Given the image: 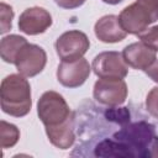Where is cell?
Listing matches in <instances>:
<instances>
[{
    "label": "cell",
    "mask_w": 158,
    "mask_h": 158,
    "mask_svg": "<svg viewBox=\"0 0 158 158\" xmlns=\"http://www.w3.org/2000/svg\"><path fill=\"white\" fill-rule=\"evenodd\" d=\"M20 138V131L19 128L12 125L9 123L4 120H1L0 122V146L1 148H10L14 147L17 141Z\"/></svg>",
    "instance_id": "9a60e30c"
},
{
    "label": "cell",
    "mask_w": 158,
    "mask_h": 158,
    "mask_svg": "<svg viewBox=\"0 0 158 158\" xmlns=\"http://www.w3.org/2000/svg\"><path fill=\"white\" fill-rule=\"evenodd\" d=\"M91 68L99 78L123 79L128 73V65L123 60L122 53L114 51L98 54L93 60Z\"/></svg>",
    "instance_id": "ba28073f"
},
{
    "label": "cell",
    "mask_w": 158,
    "mask_h": 158,
    "mask_svg": "<svg viewBox=\"0 0 158 158\" xmlns=\"http://www.w3.org/2000/svg\"><path fill=\"white\" fill-rule=\"evenodd\" d=\"M47 63V54L44 49L37 44L26 43L19 52L15 65L19 73L23 77H35L40 74Z\"/></svg>",
    "instance_id": "52a82bcc"
},
{
    "label": "cell",
    "mask_w": 158,
    "mask_h": 158,
    "mask_svg": "<svg viewBox=\"0 0 158 158\" xmlns=\"http://www.w3.org/2000/svg\"><path fill=\"white\" fill-rule=\"evenodd\" d=\"M146 109L153 117L158 118V86L151 89L146 98Z\"/></svg>",
    "instance_id": "ac0fdd59"
},
{
    "label": "cell",
    "mask_w": 158,
    "mask_h": 158,
    "mask_svg": "<svg viewBox=\"0 0 158 158\" xmlns=\"http://www.w3.org/2000/svg\"><path fill=\"white\" fill-rule=\"evenodd\" d=\"M95 36L104 43H116L122 41L127 32L121 27L118 16L106 15L99 19L94 26Z\"/></svg>",
    "instance_id": "7c38bea8"
},
{
    "label": "cell",
    "mask_w": 158,
    "mask_h": 158,
    "mask_svg": "<svg viewBox=\"0 0 158 158\" xmlns=\"http://www.w3.org/2000/svg\"><path fill=\"white\" fill-rule=\"evenodd\" d=\"M122 57L128 67L139 70H146L157 59L156 51L143 42H135L126 46L122 51Z\"/></svg>",
    "instance_id": "8fae6325"
},
{
    "label": "cell",
    "mask_w": 158,
    "mask_h": 158,
    "mask_svg": "<svg viewBox=\"0 0 158 158\" xmlns=\"http://www.w3.org/2000/svg\"><path fill=\"white\" fill-rule=\"evenodd\" d=\"M46 133L49 142L59 148L68 149L75 142V127H74V115L65 122L57 126H46Z\"/></svg>",
    "instance_id": "4fadbf2b"
},
{
    "label": "cell",
    "mask_w": 158,
    "mask_h": 158,
    "mask_svg": "<svg viewBox=\"0 0 158 158\" xmlns=\"http://www.w3.org/2000/svg\"><path fill=\"white\" fill-rule=\"evenodd\" d=\"M158 20V0H136L118 15L121 27L132 35H139Z\"/></svg>",
    "instance_id": "3957f363"
},
{
    "label": "cell",
    "mask_w": 158,
    "mask_h": 158,
    "mask_svg": "<svg viewBox=\"0 0 158 158\" xmlns=\"http://www.w3.org/2000/svg\"><path fill=\"white\" fill-rule=\"evenodd\" d=\"M144 73L156 83H158V59H156L146 70Z\"/></svg>",
    "instance_id": "ffe728a7"
},
{
    "label": "cell",
    "mask_w": 158,
    "mask_h": 158,
    "mask_svg": "<svg viewBox=\"0 0 158 158\" xmlns=\"http://www.w3.org/2000/svg\"><path fill=\"white\" fill-rule=\"evenodd\" d=\"M54 2L62 9L70 10V9H77L81 6L85 2V0H54Z\"/></svg>",
    "instance_id": "d6986e66"
},
{
    "label": "cell",
    "mask_w": 158,
    "mask_h": 158,
    "mask_svg": "<svg viewBox=\"0 0 158 158\" xmlns=\"http://www.w3.org/2000/svg\"><path fill=\"white\" fill-rule=\"evenodd\" d=\"M0 16H1V33H6L7 31L11 30L12 26V17H14V11L12 7L9 6L5 2L0 4Z\"/></svg>",
    "instance_id": "2e32d148"
},
{
    "label": "cell",
    "mask_w": 158,
    "mask_h": 158,
    "mask_svg": "<svg viewBox=\"0 0 158 158\" xmlns=\"http://www.w3.org/2000/svg\"><path fill=\"white\" fill-rule=\"evenodd\" d=\"M27 43L26 38L19 35H10L1 40L0 43V53L1 58L6 63H15L19 52Z\"/></svg>",
    "instance_id": "5bb4252c"
},
{
    "label": "cell",
    "mask_w": 158,
    "mask_h": 158,
    "mask_svg": "<svg viewBox=\"0 0 158 158\" xmlns=\"http://www.w3.org/2000/svg\"><path fill=\"white\" fill-rule=\"evenodd\" d=\"M37 114L44 127L60 125L74 115L64 98L52 90L43 93L40 98L37 102Z\"/></svg>",
    "instance_id": "277c9868"
},
{
    "label": "cell",
    "mask_w": 158,
    "mask_h": 158,
    "mask_svg": "<svg viewBox=\"0 0 158 158\" xmlns=\"http://www.w3.org/2000/svg\"><path fill=\"white\" fill-rule=\"evenodd\" d=\"M94 99L105 106H118L126 101L127 85L123 79L117 78H100L93 91Z\"/></svg>",
    "instance_id": "8992f818"
},
{
    "label": "cell",
    "mask_w": 158,
    "mask_h": 158,
    "mask_svg": "<svg viewBox=\"0 0 158 158\" xmlns=\"http://www.w3.org/2000/svg\"><path fill=\"white\" fill-rule=\"evenodd\" d=\"M89 62L84 58H79L72 62H63L58 65L57 79L65 88H78L85 83L90 75Z\"/></svg>",
    "instance_id": "9c48e42d"
},
{
    "label": "cell",
    "mask_w": 158,
    "mask_h": 158,
    "mask_svg": "<svg viewBox=\"0 0 158 158\" xmlns=\"http://www.w3.org/2000/svg\"><path fill=\"white\" fill-rule=\"evenodd\" d=\"M141 107L98 106L86 100L74 112L75 139L72 157H158V135Z\"/></svg>",
    "instance_id": "6da1fadb"
},
{
    "label": "cell",
    "mask_w": 158,
    "mask_h": 158,
    "mask_svg": "<svg viewBox=\"0 0 158 158\" xmlns=\"http://www.w3.org/2000/svg\"><path fill=\"white\" fill-rule=\"evenodd\" d=\"M89 47L90 42L88 36L78 30L67 31L56 41L57 54L63 62H72L83 58Z\"/></svg>",
    "instance_id": "5b68a950"
},
{
    "label": "cell",
    "mask_w": 158,
    "mask_h": 158,
    "mask_svg": "<svg viewBox=\"0 0 158 158\" xmlns=\"http://www.w3.org/2000/svg\"><path fill=\"white\" fill-rule=\"evenodd\" d=\"M1 109L14 117L26 116L32 106L31 86L20 74H10L2 79L0 86Z\"/></svg>",
    "instance_id": "7a4b0ae2"
},
{
    "label": "cell",
    "mask_w": 158,
    "mask_h": 158,
    "mask_svg": "<svg viewBox=\"0 0 158 158\" xmlns=\"http://www.w3.org/2000/svg\"><path fill=\"white\" fill-rule=\"evenodd\" d=\"M137 36L141 40V42H143L152 49L158 51V26H153Z\"/></svg>",
    "instance_id": "e0dca14e"
},
{
    "label": "cell",
    "mask_w": 158,
    "mask_h": 158,
    "mask_svg": "<svg viewBox=\"0 0 158 158\" xmlns=\"http://www.w3.org/2000/svg\"><path fill=\"white\" fill-rule=\"evenodd\" d=\"M102 1L106 2V4H110V5H116V4L121 2L122 0H102Z\"/></svg>",
    "instance_id": "44dd1931"
},
{
    "label": "cell",
    "mask_w": 158,
    "mask_h": 158,
    "mask_svg": "<svg viewBox=\"0 0 158 158\" xmlns=\"http://www.w3.org/2000/svg\"><path fill=\"white\" fill-rule=\"evenodd\" d=\"M52 25L51 14L43 7H28L26 9L19 19V28L26 35H40L43 33Z\"/></svg>",
    "instance_id": "30bf717a"
}]
</instances>
